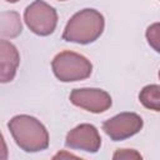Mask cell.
I'll return each instance as SVG.
<instances>
[{"mask_svg":"<svg viewBox=\"0 0 160 160\" xmlns=\"http://www.w3.org/2000/svg\"><path fill=\"white\" fill-rule=\"evenodd\" d=\"M65 145L70 149L95 154L101 146V138L94 125L80 124L68 132L65 138Z\"/></svg>","mask_w":160,"mask_h":160,"instance_id":"obj_7","label":"cell"},{"mask_svg":"<svg viewBox=\"0 0 160 160\" xmlns=\"http://www.w3.org/2000/svg\"><path fill=\"white\" fill-rule=\"evenodd\" d=\"M5 1H8V2H18L19 0H5Z\"/></svg>","mask_w":160,"mask_h":160,"instance_id":"obj_13","label":"cell"},{"mask_svg":"<svg viewBox=\"0 0 160 160\" xmlns=\"http://www.w3.org/2000/svg\"><path fill=\"white\" fill-rule=\"evenodd\" d=\"M24 20L34 34L48 36L54 32L58 25V12L44 0H35L25 9Z\"/></svg>","mask_w":160,"mask_h":160,"instance_id":"obj_4","label":"cell"},{"mask_svg":"<svg viewBox=\"0 0 160 160\" xmlns=\"http://www.w3.org/2000/svg\"><path fill=\"white\" fill-rule=\"evenodd\" d=\"M148 44L160 54V22H154L151 24L145 32Z\"/></svg>","mask_w":160,"mask_h":160,"instance_id":"obj_11","label":"cell"},{"mask_svg":"<svg viewBox=\"0 0 160 160\" xmlns=\"http://www.w3.org/2000/svg\"><path fill=\"white\" fill-rule=\"evenodd\" d=\"M105 28L104 16L95 9H82L68 21L62 39L68 42L86 45L100 38Z\"/></svg>","mask_w":160,"mask_h":160,"instance_id":"obj_2","label":"cell"},{"mask_svg":"<svg viewBox=\"0 0 160 160\" xmlns=\"http://www.w3.org/2000/svg\"><path fill=\"white\" fill-rule=\"evenodd\" d=\"M22 30L20 16L15 11H4L0 15V34L2 38H16Z\"/></svg>","mask_w":160,"mask_h":160,"instance_id":"obj_9","label":"cell"},{"mask_svg":"<svg viewBox=\"0 0 160 160\" xmlns=\"http://www.w3.org/2000/svg\"><path fill=\"white\" fill-rule=\"evenodd\" d=\"M139 100L144 108L154 111H160V85L150 84L140 90Z\"/></svg>","mask_w":160,"mask_h":160,"instance_id":"obj_10","label":"cell"},{"mask_svg":"<svg viewBox=\"0 0 160 160\" xmlns=\"http://www.w3.org/2000/svg\"><path fill=\"white\" fill-rule=\"evenodd\" d=\"M59 1H65V0H59Z\"/></svg>","mask_w":160,"mask_h":160,"instance_id":"obj_15","label":"cell"},{"mask_svg":"<svg viewBox=\"0 0 160 160\" xmlns=\"http://www.w3.org/2000/svg\"><path fill=\"white\" fill-rule=\"evenodd\" d=\"M8 128L16 145L25 152H39L49 146V132L34 116L16 115L9 121Z\"/></svg>","mask_w":160,"mask_h":160,"instance_id":"obj_1","label":"cell"},{"mask_svg":"<svg viewBox=\"0 0 160 160\" xmlns=\"http://www.w3.org/2000/svg\"><path fill=\"white\" fill-rule=\"evenodd\" d=\"M131 159V158H135V159H141V155L139 152H136L135 150H128V149H121L119 151H116L114 154V159Z\"/></svg>","mask_w":160,"mask_h":160,"instance_id":"obj_12","label":"cell"},{"mask_svg":"<svg viewBox=\"0 0 160 160\" xmlns=\"http://www.w3.org/2000/svg\"><path fill=\"white\" fill-rule=\"evenodd\" d=\"M55 78L62 82L85 80L91 75L92 65L84 55L74 51H61L51 61Z\"/></svg>","mask_w":160,"mask_h":160,"instance_id":"obj_3","label":"cell"},{"mask_svg":"<svg viewBox=\"0 0 160 160\" xmlns=\"http://www.w3.org/2000/svg\"><path fill=\"white\" fill-rule=\"evenodd\" d=\"M159 79H160V70H159Z\"/></svg>","mask_w":160,"mask_h":160,"instance_id":"obj_14","label":"cell"},{"mask_svg":"<svg viewBox=\"0 0 160 160\" xmlns=\"http://www.w3.org/2000/svg\"><path fill=\"white\" fill-rule=\"evenodd\" d=\"M144 121L135 112H120L102 124V130L112 141L125 140L134 136L142 129Z\"/></svg>","mask_w":160,"mask_h":160,"instance_id":"obj_5","label":"cell"},{"mask_svg":"<svg viewBox=\"0 0 160 160\" xmlns=\"http://www.w3.org/2000/svg\"><path fill=\"white\" fill-rule=\"evenodd\" d=\"M20 62L19 51L10 41L0 40V81L10 82L16 74Z\"/></svg>","mask_w":160,"mask_h":160,"instance_id":"obj_8","label":"cell"},{"mask_svg":"<svg viewBox=\"0 0 160 160\" xmlns=\"http://www.w3.org/2000/svg\"><path fill=\"white\" fill-rule=\"evenodd\" d=\"M70 102L92 114H100L110 109L112 101L111 96L102 89L81 88L74 89L70 92Z\"/></svg>","mask_w":160,"mask_h":160,"instance_id":"obj_6","label":"cell"}]
</instances>
